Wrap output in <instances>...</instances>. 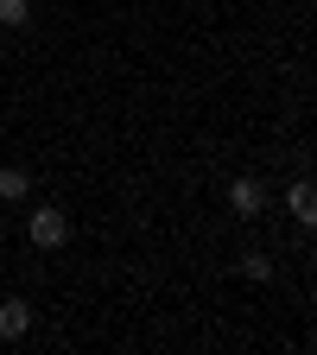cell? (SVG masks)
Here are the masks:
<instances>
[{"label":"cell","mask_w":317,"mask_h":355,"mask_svg":"<svg viewBox=\"0 0 317 355\" xmlns=\"http://www.w3.org/2000/svg\"><path fill=\"white\" fill-rule=\"evenodd\" d=\"M26 241H32V248H44V254H51V248H64V241H70V216H64L58 203L32 209V216H26Z\"/></svg>","instance_id":"cell-1"},{"label":"cell","mask_w":317,"mask_h":355,"mask_svg":"<svg viewBox=\"0 0 317 355\" xmlns=\"http://www.w3.org/2000/svg\"><path fill=\"white\" fill-rule=\"evenodd\" d=\"M229 209L235 216H260L266 209V184H260V178H235V184H229Z\"/></svg>","instance_id":"cell-2"},{"label":"cell","mask_w":317,"mask_h":355,"mask_svg":"<svg viewBox=\"0 0 317 355\" xmlns=\"http://www.w3.org/2000/svg\"><path fill=\"white\" fill-rule=\"evenodd\" d=\"M286 216L298 222V229H311V222H317V191H311V178H298V184L286 191Z\"/></svg>","instance_id":"cell-3"},{"label":"cell","mask_w":317,"mask_h":355,"mask_svg":"<svg viewBox=\"0 0 317 355\" xmlns=\"http://www.w3.org/2000/svg\"><path fill=\"white\" fill-rule=\"evenodd\" d=\"M32 330V311H26V298H0V343H19Z\"/></svg>","instance_id":"cell-4"},{"label":"cell","mask_w":317,"mask_h":355,"mask_svg":"<svg viewBox=\"0 0 317 355\" xmlns=\"http://www.w3.org/2000/svg\"><path fill=\"white\" fill-rule=\"evenodd\" d=\"M26 191H32V171L0 165V203H26Z\"/></svg>","instance_id":"cell-5"},{"label":"cell","mask_w":317,"mask_h":355,"mask_svg":"<svg viewBox=\"0 0 317 355\" xmlns=\"http://www.w3.org/2000/svg\"><path fill=\"white\" fill-rule=\"evenodd\" d=\"M26 19H32V0H0V26H13V32H19Z\"/></svg>","instance_id":"cell-6"},{"label":"cell","mask_w":317,"mask_h":355,"mask_svg":"<svg viewBox=\"0 0 317 355\" xmlns=\"http://www.w3.org/2000/svg\"><path fill=\"white\" fill-rule=\"evenodd\" d=\"M241 273H248V279H273V260H266V254H248Z\"/></svg>","instance_id":"cell-7"}]
</instances>
